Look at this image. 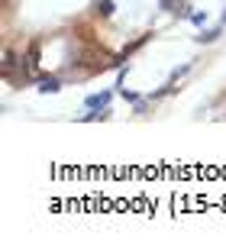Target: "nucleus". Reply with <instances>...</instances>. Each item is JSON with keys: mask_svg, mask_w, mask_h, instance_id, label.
<instances>
[{"mask_svg": "<svg viewBox=\"0 0 226 252\" xmlns=\"http://www.w3.org/2000/svg\"><path fill=\"white\" fill-rule=\"evenodd\" d=\"M191 20H194L197 26H204V23H207V13H191Z\"/></svg>", "mask_w": 226, "mask_h": 252, "instance_id": "obj_6", "label": "nucleus"}, {"mask_svg": "<svg viewBox=\"0 0 226 252\" xmlns=\"http://www.w3.org/2000/svg\"><path fill=\"white\" fill-rule=\"evenodd\" d=\"M113 10H117V7H113V0H100V3H97V13H100V16H113Z\"/></svg>", "mask_w": 226, "mask_h": 252, "instance_id": "obj_4", "label": "nucleus"}, {"mask_svg": "<svg viewBox=\"0 0 226 252\" xmlns=\"http://www.w3.org/2000/svg\"><path fill=\"white\" fill-rule=\"evenodd\" d=\"M223 23H226V13H223Z\"/></svg>", "mask_w": 226, "mask_h": 252, "instance_id": "obj_7", "label": "nucleus"}, {"mask_svg": "<svg viewBox=\"0 0 226 252\" xmlns=\"http://www.w3.org/2000/svg\"><path fill=\"white\" fill-rule=\"evenodd\" d=\"M217 36H220V32H217V30H207V32H204V36H197V39H200V42H213V39H217Z\"/></svg>", "mask_w": 226, "mask_h": 252, "instance_id": "obj_5", "label": "nucleus"}, {"mask_svg": "<svg viewBox=\"0 0 226 252\" xmlns=\"http://www.w3.org/2000/svg\"><path fill=\"white\" fill-rule=\"evenodd\" d=\"M59 88H62V84H59L55 74H42V78H39V91H42V94H55Z\"/></svg>", "mask_w": 226, "mask_h": 252, "instance_id": "obj_1", "label": "nucleus"}, {"mask_svg": "<svg viewBox=\"0 0 226 252\" xmlns=\"http://www.w3.org/2000/svg\"><path fill=\"white\" fill-rule=\"evenodd\" d=\"M107 104H110V91H103V94H91V97H88V107H91V110H97V107L103 110Z\"/></svg>", "mask_w": 226, "mask_h": 252, "instance_id": "obj_2", "label": "nucleus"}, {"mask_svg": "<svg viewBox=\"0 0 226 252\" xmlns=\"http://www.w3.org/2000/svg\"><path fill=\"white\" fill-rule=\"evenodd\" d=\"M159 7L168 10V13H181V10H184V0H159Z\"/></svg>", "mask_w": 226, "mask_h": 252, "instance_id": "obj_3", "label": "nucleus"}]
</instances>
